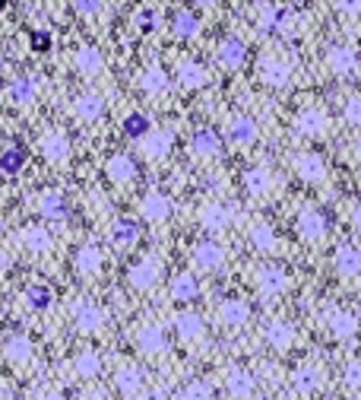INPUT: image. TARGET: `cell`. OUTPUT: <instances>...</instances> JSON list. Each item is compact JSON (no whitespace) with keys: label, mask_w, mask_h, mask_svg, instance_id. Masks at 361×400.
Segmentation results:
<instances>
[{"label":"cell","mask_w":361,"mask_h":400,"mask_svg":"<svg viewBox=\"0 0 361 400\" xmlns=\"http://www.w3.org/2000/svg\"><path fill=\"white\" fill-rule=\"evenodd\" d=\"M291 77V60L282 58V54H267L260 60V80L270 86H285Z\"/></svg>","instance_id":"6da1fadb"},{"label":"cell","mask_w":361,"mask_h":400,"mask_svg":"<svg viewBox=\"0 0 361 400\" xmlns=\"http://www.w3.org/2000/svg\"><path fill=\"white\" fill-rule=\"evenodd\" d=\"M73 321H77V330L95 334V330L105 328V311L95 302H79V305H73Z\"/></svg>","instance_id":"7a4b0ae2"},{"label":"cell","mask_w":361,"mask_h":400,"mask_svg":"<svg viewBox=\"0 0 361 400\" xmlns=\"http://www.w3.org/2000/svg\"><path fill=\"white\" fill-rule=\"evenodd\" d=\"M159 276H162V267H159V261H155L152 254L140 257V261L130 267V283L136 289H152L155 283H159Z\"/></svg>","instance_id":"3957f363"},{"label":"cell","mask_w":361,"mask_h":400,"mask_svg":"<svg viewBox=\"0 0 361 400\" xmlns=\"http://www.w3.org/2000/svg\"><path fill=\"white\" fill-rule=\"evenodd\" d=\"M326 67H330L333 73H339V77L358 70L355 48H349V45H330V48H326Z\"/></svg>","instance_id":"277c9868"},{"label":"cell","mask_w":361,"mask_h":400,"mask_svg":"<svg viewBox=\"0 0 361 400\" xmlns=\"http://www.w3.org/2000/svg\"><path fill=\"white\" fill-rule=\"evenodd\" d=\"M323 324L330 328L333 337H339V340H345V337H352L358 330L355 315H349L345 308H326L323 311Z\"/></svg>","instance_id":"5b68a950"},{"label":"cell","mask_w":361,"mask_h":400,"mask_svg":"<svg viewBox=\"0 0 361 400\" xmlns=\"http://www.w3.org/2000/svg\"><path fill=\"white\" fill-rule=\"evenodd\" d=\"M38 150L48 162H60L67 153H70V140H67L64 131H54V127H48L42 134V140H38Z\"/></svg>","instance_id":"8992f818"},{"label":"cell","mask_w":361,"mask_h":400,"mask_svg":"<svg viewBox=\"0 0 361 400\" xmlns=\"http://www.w3.org/2000/svg\"><path fill=\"white\" fill-rule=\"evenodd\" d=\"M295 172H298V178H301V181L317 185V181H323L326 166H323V159H320L317 153H298L295 156Z\"/></svg>","instance_id":"52a82bcc"},{"label":"cell","mask_w":361,"mask_h":400,"mask_svg":"<svg viewBox=\"0 0 361 400\" xmlns=\"http://www.w3.org/2000/svg\"><path fill=\"white\" fill-rule=\"evenodd\" d=\"M254 280H257V286H260V293H267V296H276V293H282V289L289 286V276H285V270H279L276 264L260 267Z\"/></svg>","instance_id":"ba28073f"},{"label":"cell","mask_w":361,"mask_h":400,"mask_svg":"<svg viewBox=\"0 0 361 400\" xmlns=\"http://www.w3.org/2000/svg\"><path fill=\"white\" fill-rule=\"evenodd\" d=\"M323 232H326V216L320 213V210H301V213H298V235H301L304 242H314Z\"/></svg>","instance_id":"9c48e42d"},{"label":"cell","mask_w":361,"mask_h":400,"mask_svg":"<svg viewBox=\"0 0 361 400\" xmlns=\"http://www.w3.org/2000/svg\"><path fill=\"white\" fill-rule=\"evenodd\" d=\"M216 58H219V64L226 67V70H238V67L244 64V58H248V48H244L241 38H226V42H219V48H216Z\"/></svg>","instance_id":"30bf717a"},{"label":"cell","mask_w":361,"mask_h":400,"mask_svg":"<svg viewBox=\"0 0 361 400\" xmlns=\"http://www.w3.org/2000/svg\"><path fill=\"white\" fill-rule=\"evenodd\" d=\"M254 384H257V378L250 375L248 369H228L226 372V388L231 397H238V400L250 397L254 394Z\"/></svg>","instance_id":"8fae6325"},{"label":"cell","mask_w":361,"mask_h":400,"mask_svg":"<svg viewBox=\"0 0 361 400\" xmlns=\"http://www.w3.org/2000/svg\"><path fill=\"white\" fill-rule=\"evenodd\" d=\"M200 222L209 232H222L231 222V207L228 203H206V207L200 210Z\"/></svg>","instance_id":"7c38bea8"},{"label":"cell","mask_w":361,"mask_h":400,"mask_svg":"<svg viewBox=\"0 0 361 400\" xmlns=\"http://www.w3.org/2000/svg\"><path fill=\"white\" fill-rule=\"evenodd\" d=\"M101 112H105V99L99 96V92H79L77 99H73V114L83 121H95L101 118Z\"/></svg>","instance_id":"4fadbf2b"},{"label":"cell","mask_w":361,"mask_h":400,"mask_svg":"<svg viewBox=\"0 0 361 400\" xmlns=\"http://www.w3.org/2000/svg\"><path fill=\"white\" fill-rule=\"evenodd\" d=\"M222 261H226V248H222L219 242H200V245L194 248V264L196 267L216 270Z\"/></svg>","instance_id":"5bb4252c"},{"label":"cell","mask_w":361,"mask_h":400,"mask_svg":"<svg viewBox=\"0 0 361 400\" xmlns=\"http://www.w3.org/2000/svg\"><path fill=\"white\" fill-rule=\"evenodd\" d=\"M295 131L304 134V137H317V134L326 131V114L320 108H304L295 118Z\"/></svg>","instance_id":"9a60e30c"},{"label":"cell","mask_w":361,"mask_h":400,"mask_svg":"<svg viewBox=\"0 0 361 400\" xmlns=\"http://www.w3.org/2000/svg\"><path fill=\"white\" fill-rule=\"evenodd\" d=\"M108 175H111V181H118V185H130V181L136 178L133 156H127V153L111 156V159H108Z\"/></svg>","instance_id":"2e32d148"},{"label":"cell","mask_w":361,"mask_h":400,"mask_svg":"<svg viewBox=\"0 0 361 400\" xmlns=\"http://www.w3.org/2000/svg\"><path fill=\"white\" fill-rule=\"evenodd\" d=\"M228 140H235V144H254L257 121L248 118V114H235V118L228 121Z\"/></svg>","instance_id":"e0dca14e"},{"label":"cell","mask_w":361,"mask_h":400,"mask_svg":"<svg viewBox=\"0 0 361 400\" xmlns=\"http://www.w3.org/2000/svg\"><path fill=\"white\" fill-rule=\"evenodd\" d=\"M140 210H143V216H146V220L162 222V220H168V213H172V200H168L165 194L152 191V194H146V198H143Z\"/></svg>","instance_id":"ac0fdd59"},{"label":"cell","mask_w":361,"mask_h":400,"mask_svg":"<svg viewBox=\"0 0 361 400\" xmlns=\"http://www.w3.org/2000/svg\"><path fill=\"white\" fill-rule=\"evenodd\" d=\"M168 146H172V134L168 131H152L140 140V153L149 156V159H162L168 153Z\"/></svg>","instance_id":"d6986e66"},{"label":"cell","mask_w":361,"mask_h":400,"mask_svg":"<svg viewBox=\"0 0 361 400\" xmlns=\"http://www.w3.org/2000/svg\"><path fill=\"white\" fill-rule=\"evenodd\" d=\"M4 356L16 365H26L32 359V340L26 334H13L10 340L4 343Z\"/></svg>","instance_id":"ffe728a7"},{"label":"cell","mask_w":361,"mask_h":400,"mask_svg":"<svg viewBox=\"0 0 361 400\" xmlns=\"http://www.w3.org/2000/svg\"><path fill=\"white\" fill-rule=\"evenodd\" d=\"M219 318L228 324V328H241V324L250 318V305L241 302V299H226L219 305Z\"/></svg>","instance_id":"44dd1931"},{"label":"cell","mask_w":361,"mask_h":400,"mask_svg":"<svg viewBox=\"0 0 361 400\" xmlns=\"http://www.w3.org/2000/svg\"><path fill=\"white\" fill-rule=\"evenodd\" d=\"M333 264H336V270L343 276H355L361 274V251L352 245H343L336 251V257H333Z\"/></svg>","instance_id":"7402d4cb"},{"label":"cell","mask_w":361,"mask_h":400,"mask_svg":"<svg viewBox=\"0 0 361 400\" xmlns=\"http://www.w3.org/2000/svg\"><path fill=\"white\" fill-rule=\"evenodd\" d=\"M190 153H194L196 159H213V156L219 153V137H216L213 131H196L194 140H190Z\"/></svg>","instance_id":"603a6c76"},{"label":"cell","mask_w":361,"mask_h":400,"mask_svg":"<svg viewBox=\"0 0 361 400\" xmlns=\"http://www.w3.org/2000/svg\"><path fill=\"white\" fill-rule=\"evenodd\" d=\"M174 330L184 337V340H200L203 337V318L194 315V311H181L178 318H174Z\"/></svg>","instance_id":"cb8c5ba5"},{"label":"cell","mask_w":361,"mask_h":400,"mask_svg":"<svg viewBox=\"0 0 361 400\" xmlns=\"http://www.w3.org/2000/svg\"><path fill=\"white\" fill-rule=\"evenodd\" d=\"M178 80L187 86V90H200V86L209 83V70L203 64H196V60H187V64H181Z\"/></svg>","instance_id":"d4e9b609"},{"label":"cell","mask_w":361,"mask_h":400,"mask_svg":"<svg viewBox=\"0 0 361 400\" xmlns=\"http://www.w3.org/2000/svg\"><path fill=\"white\" fill-rule=\"evenodd\" d=\"M136 347L143 352H162L165 350V334H162L159 324H146V328H140V334H136Z\"/></svg>","instance_id":"484cf974"},{"label":"cell","mask_w":361,"mask_h":400,"mask_svg":"<svg viewBox=\"0 0 361 400\" xmlns=\"http://www.w3.org/2000/svg\"><path fill=\"white\" fill-rule=\"evenodd\" d=\"M38 213L48 216V220H64V216H67L64 194H60V191H45L42 198H38Z\"/></svg>","instance_id":"4316f807"},{"label":"cell","mask_w":361,"mask_h":400,"mask_svg":"<svg viewBox=\"0 0 361 400\" xmlns=\"http://www.w3.org/2000/svg\"><path fill=\"white\" fill-rule=\"evenodd\" d=\"M101 67H105V58H101L99 48H92V45H86V48L77 51V70L86 73V77H92V73H101Z\"/></svg>","instance_id":"83f0119b"},{"label":"cell","mask_w":361,"mask_h":400,"mask_svg":"<svg viewBox=\"0 0 361 400\" xmlns=\"http://www.w3.org/2000/svg\"><path fill=\"white\" fill-rule=\"evenodd\" d=\"M114 384H118L121 394H136L143 384V372L136 365H121L118 375H114Z\"/></svg>","instance_id":"f1b7e54d"},{"label":"cell","mask_w":361,"mask_h":400,"mask_svg":"<svg viewBox=\"0 0 361 400\" xmlns=\"http://www.w3.org/2000/svg\"><path fill=\"white\" fill-rule=\"evenodd\" d=\"M279 32H282L285 38H298L301 32H308V13H301V10H285L282 23H279Z\"/></svg>","instance_id":"f546056e"},{"label":"cell","mask_w":361,"mask_h":400,"mask_svg":"<svg viewBox=\"0 0 361 400\" xmlns=\"http://www.w3.org/2000/svg\"><path fill=\"white\" fill-rule=\"evenodd\" d=\"M77 270L79 274H86V276H92V274H99L101 270V248H95V245H83L77 251Z\"/></svg>","instance_id":"4dcf8cb0"},{"label":"cell","mask_w":361,"mask_h":400,"mask_svg":"<svg viewBox=\"0 0 361 400\" xmlns=\"http://www.w3.org/2000/svg\"><path fill=\"white\" fill-rule=\"evenodd\" d=\"M196 293H200V283H196L194 274H178V276L172 280V296H174L178 302L196 299Z\"/></svg>","instance_id":"1f68e13d"},{"label":"cell","mask_w":361,"mask_h":400,"mask_svg":"<svg viewBox=\"0 0 361 400\" xmlns=\"http://www.w3.org/2000/svg\"><path fill=\"white\" fill-rule=\"evenodd\" d=\"M244 188H248L250 194H267L270 188H272V175H270V168H263V166L248 168V172H244Z\"/></svg>","instance_id":"d6a6232c"},{"label":"cell","mask_w":361,"mask_h":400,"mask_svg":"<svg viewBox=\"0 0 361 400\" xmlns=\"http://www.w3.org/2000/svg\"><path fill=\"white\" fill-rule=\"evenodd\" d=\"M143 90L149 92V96H159V92H165L168 90V73L162 70L159 64H152V67H146V70H143Z\"/></svg>","instance_id":"836d02e7"},{"label":"cell","mask_w":361,"mask_h":400,"mask_svg":"<svg viewBox=\"0 0 361 400\" xmlns=\"http://www.w3.org/2000/svg\"><path fill=\"white\" fill-rule=\"evenodd\" d=\"M19 242H23L29 251H48L51 248V232L42 226H26L23 235H19Z\"/></svg>","instance_id":"e575fe53"},{"label":"cell","mask_w":361,"mask_h":400,"mask_svg":"<svg viewBox=\"0 0 361 400\" xmlns=\"http://www.w3.org/2000/svg\"><path fill=\"white\" fill-rule=\"evenodd\" d=\"M10 99L16 105H32L35 102V80L32 77H16L10 83Z\"/></svg>","instance_id":"d590c367"},{"label":"cell","mask_w":361,"mask_h":400,"mask_svg":"<svg viewBox=\"0 0 361 400\" xmlns=\"http://www.w3.org/2000/svg\"><path fill=\"white\" fill-rule=\"evenodd\" d=\"M291 384H295L298 391H314L323 384V375H320L317 365H301V369H295V375H291Z\"/></svg>","instance_id":"8d00e7d4"},{"label":"cell","mask_w":361,"mask_h":400,"mask_svg":"<svg viewBox=\"0 0 361 400\" xmlns=\"http://www.w3.org/2000/svg\"><path fill=\"white\" fill-rule=\"evenodd\" d=\"M267 340L276 350H289L291 343H295V330H291L285 321H272L270 328H267Z\"/></svg>","instance_id":"74e56055"},{"label":"cell","mask_w":361,"mask_h":400,"mask_svg":"<svg viewBox=\"0 0 361 400\" xmlns=\"http://www.w3.org/2000/svg\"><path fill=\"white\" fill-rule=\"evenodd\" d=\"M73 369H77L79 378H95L101 372V356H99V352H92V350L79 352V356L73 359Z\"/></svg>","instance_id":"f35d334b"},{"label":"cell","mask_w":361,"mask_h":400,"mask_svg":"<svg viewBox=\"0 0 361 400\" xmlns=\"http://www.w3.org/2000/svg\"><path fill=\"white\" fill-rule=\"evenodd\" d=\"M111 242L118 248H130L133 242H136V222H130V220H118L111 226Z\"/></svg>","instance_id":"ab89813d"},{"label":"cell","mask_w":361,"mask_h":400,"mask_svg":"<svg viewBox=\"0 0 361 400\" xmlns=\"http://www.w3.org/2000/svg\"><path fill=\"white\" fill-rule=\"evenodd\" d=\"M282 16H285V10H279V6H272V4H260V6H257V26H260L263 32L279 29Z\"/></svg>","instance_id":"60d3db41"},{"label":"cell","mask_w":361,"mask_h":400,"mask_svg":"<svg viewBox=\"0 0 361 400\" xmlns=\"http://www.w3.org/2000/svg\"><path fill=\"white\" fill-rule=\"evenodd\" d=\"M250 245L257 251H272L276 248V232H272L267 222H257V226L250 229Z\"/></svg>","instance_id":"b9f144b4"},{"label":"cell","mask_w":361,"mask_h":400,"mask_svg":"<svg viewBox=\"0 0 361 400\" xmlns=\"http://www.w3.org/2000/svg\"><path fill=\"white\" fill-rule=\"evenodd\" d=\"M196 29H200V16H196L194 10H181L178 16H174V32H178V36L190 38Z\"/></svg>","instance_id":"7bdbcfd3"},{"label":"cell","mask_w":361,"mask_h":400,"mask_svg":"<svg viewBox=\"0 0 361 400\" xmlns=\"http://www.w3.org/2000/svg\"><path fill=\"white\" fill-rule=\"evenodd\" d=\"M51 289L42 286V283H35V286H29L26 289V305H32V308H48L51 305Z\"/></svg>","instance_id":"ee69618b"},{"label":"cell","mask_w":361,"mask_h":400,"mask_svg":"<svg viewBox=\"0 0 361 400\" xmlns=\"http://www.w3.org/2000/svg\"><path fill=\"white\" fill-rule=\"evenodd\" d=\"M181 400H213V384L196 378V382H190L187 388L181 391Z\"/></svg>","instance_id":"f6af8a7d"},{"label":"cell","mask_w":361,"mask_h":400,"mask_svg":"<svg viewBox=\"0 0 361 400\" xmlns=\"http://www.w3.org/2000/svg\"><path fill=\"white\" fill-rule=\"evenodd\" d=\"M124 127H127V134H133V137H140V140L146 137V134H152V127H149V118H146V114H140V112L127 114Z\"/></svg>","instance_id":"bcb514c9"},{"label":"cell","mask_w":361,"mask_h":400,"mask_svg":"<svg viewBox=\"0 0 361 400\" xmlns=\"http://www.w3.org/2000/svg\"><path fill=\"white\" fill-rule=\"evenodd\" d=\"M23 162H26V153L19 150V146H10L4 156H0V168H4L6 175H13V172H19L23 168Z\"/></svg>","instance_id":"7dc6e473"},{"label":"cell","mask_w":361,"mask_h":400,"mask_svg":"<svg viewBox=\"0 0 361 400\" xmlns=\"http://www.w3.org/2000/svg\"><path fill=\"white\" fill-rule=\"evenodd\" d=\"M345 121L349 124H361V96L345 99Z\"/></svg>","instance_id":"c3c4849f"},{"label":"cell","mask_w":361,"mask_h":400,"mask_svg":"<svg viewBox=\"0 0 361 400\" xmlns=\"http://www.w3.org/2000/svg\"><path fill=\"white\" fill-rule=\"evenodd\" d=\"M345 384H349V388H361V362H349L345 365Z\"/></svg>","instance_id":"681fc988"},{"label":"cell","mask_w":361,"mask_h":400,"mask_svg":"<svg viewBox=\"0 0 361 400\" xmlns=\"http://www.w3.org/2000/svg\"><path fill=\"white\" fill-rule=\"evenodd\" d=\"M140 26L143 29H155V26H159V10H140Z\"/></svg>","instance_id":"f907efd6"},{"label":"cell","mask_w":361,"mask_h":400,"mask_svg":"<svg viewBox=\"0 0 361 400\" xmlns=\"http://www.w3.org/2000/svg\"><path fill=\"white\" fill-rule=\"evenodd\" d=\"M140 400H168V394H165V388H146L140 394Z\"/></svg>","instance_id":"816d5d0a"},{"label":"cell","mask_w":361,"mask_h":400,"mask_svg":"<svg viewBox=\"0 0 361 400\" xmlns=\"http://www.w3.org/2000/svg\"><path fill=\"white\" fill-rule=\"evenodd\" d=\"M77 10H79V13H99L101 4H99V0H79Z\"/></svg>","instance_id":"f5cc1de1"},{"label":"cell","mask_w":361,"mask_h":400,"mask_svg":"<svg viewBox=\"0 0 361 400\" xmlns=\"http://www.w3.org/2000/svg\"><path fill=\"white\" fill-rule=\"evenodd\" d=\"M339 10L349 13V16H358V13H361V4H339Z\"/></svg>","instance_id":"db71d44e"},{"label":"cell","mask_w":361,"mask_h":400,"mask_svg":"<svg viewBox=\"0 0 361 400\" xmlns=\"http://www.w3.org/2000/svg\"><path fill=\"white\" fill-rule=\"evenodd\" d=\"M38 400H67V397L60 394V391H45V394L38 397Z\"/></svg>","instance_id":"11a10c76"},{"label":"cell","mask_w":361,"mask_h":400,"mask_svg":"<svg viewBox=\"0 0 361 400\" xmlns=\"http://www.w3.org/2000/svg\"><path fill=\"white\" fill-rule=\"evenodd\" d=\"M352 222H355V229H361V203H355V210H352Z\"/></svg>","instance_id":"9f6ffc18"}]
</instances>
